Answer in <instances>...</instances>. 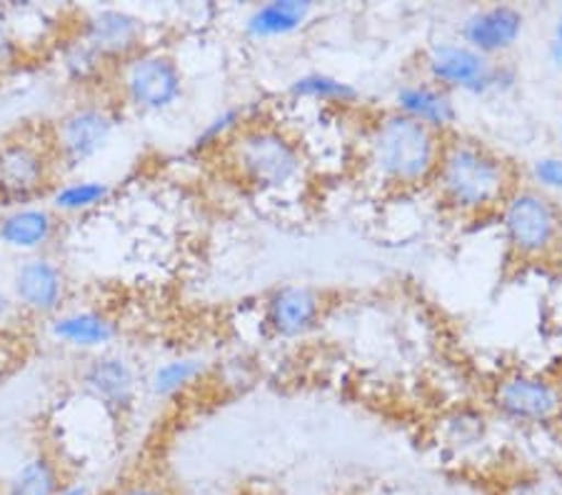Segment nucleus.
I'll use <instances>...</instances> for the list:
<instances>
[{"label": "nucleus", "instance_id": "13", "mask_svg": "<svg viewBox=\"0 0 562 495\" xmlns=\"http://www.w3.org/2000/svg\"><path fill=\"white\" fill-rule=\"evenodd\" d=\"M78 38L108 60H128L143 50L145 21L123 8H98L80 23Z\"/></svg>", "mask_w": 562, "mask_h": 495}, {"label": "nucleus", "instance_id": "30", "mask_svg": "<svg viewBox=\"0 0 562 495\" xmlns=\"http://www.w3.org/2000/svg\"><path fill=\"white\" fill-rule=\"evenodd\" d=\"M56 495H90V491H88L86 483H68L66 488L58 491Z\"/></svg>", "mask_w": 562, "mask_h": 495}, {"label": "nucleus", "instance_id": "14", "mask_svg": "<svg viewBox=\"0 0 562 495\" xmlns=\"http://www.w3.org/2000/svg\"><path fill=\"white\" fill-rule=\"evenodd\" d=\"M83 391L101 403L113 416H125L135 408L140 393V381L135 365L125 356L117 353H98L80 373Z\"/></svg>", "mask_w": 562, "mask_h": 495}, {"label": "nucleus", "instance_id": "19", "mask_svg": "<svg viewBox=\"0 0 562 495\" xmlns=\"http://www.w3.org/2000/svg\"><path fill=\"white\" fill-rule=\"evenodd\" d=\"M288 95L301 103L350 108L360 101V90L350 80L333 76L328 70H307L295 76L288 86Z\"/></svg>", "mask_w": 562, "mask_h": 495}, {"label": "nucleus", "instance_id": "23", "mask_svg": "<svg viewBox=\"0 0 562 495\" xmlns=\"http://www.w3.org/2000/svg\"><path fill=\"white\" fill-rule=\"evenodd\" d=\"M250 121H256L252 108L248 103L240 105H225L223 111L207 119L198 135L193 138V150H211L217 146H228V143L238 135Z\"/></svg>", "mask_w": 562, "mask_h": 495}, {"label": "nucleus", "instance_id": "3", "mask_svg": "<svg viewBox=\"0 0 562 495\" xmlns=\"http://www.w3.org/2000/svg\"><path fill=\"white\" fill-rule=\"evenodd\" d=\"M228 158L243 183L258 193H283L305 176L307 158L301 140L283 125L250 121L228 143Z\"/></svg>", "mask_w": 562, "mask_h": 495}, {"label": "nucleus", "instance_id": "17", "mask_svg": "<svg viewBox=\"0 0 562 495\" xmlns=\"http://www.w3.org/2000/svg\"><path fill=\"white\" fill-rule=\"evenodd\" d=\"M315 13L317 8L305 0H270L250 8L243 18V35L252 43L283 41L305 31Z\"/></svg>", "mask_w": 562, "mask_h": 495}, {"label": "nucleus", "instance_id": "18", "mask_svg": "<svg viewBox=\"0 0 562 495\" xmlns=\"http://www.w3.org/2000/svg\"><path fill=\"white\" fill-rule=\"evenodd\" d=\"M50 338L56 344L90 353H105L117 338V323L103 311H68L53 315L48 326Z\"/></svg>", "mask_w": 562, "mask_h": 495}, {"label": "nucleus", "instance_id": "10", "mask_svg": "<svg viewBox=\"0 0 562 495\" xmlns=\"http://www.w3.org/2000/svg\"><path fill=\"white\" fill-rule=\"evenodd\" d=\"M525 31H528V15L518 5L493 3L477 5L460 18L456 38L470 45L480 56L505 60L507 53L518 48Z\"/></svg>", "mask_w": 562, "mask_h": 495}, {"label": "nucleus", "instance_id": "4", "mask_svg": "<svg viewBox=\"0 0 562 495\" xmlns=\"http://www.w3.org/2000/svg\"><path fill=\"white\" fill-rule=\"evenodd\" d=\"M505 254L518 263H546L562 250V205L555 195L518 183L497 209Z\"/></svg>", "mask_w": 562, "mask_h": 495}, {"label": "nucleus", "instance_id": "21", "mask_svg": "<svg viewBox=\"0 0 562 495\" xmlns=\"http://www.w3.org/2000/svg\"><path fill=\"white\" fill-rule=\"evenodd\" d=\"M66 485L60 463L50 453L38 450L18 465V471L5 483L3 495H56Z\"/></svg>", "mask_w": 562, "mask_h": 495}, {"label": "nucleus", "instance_id": "2", "mask_svg": "<svg viewBox=\"0 0 562 495\" xmlns=\"http://www.w3.org/2000/svg\"><path fill=\"white\" fill-rule=\"evenodd\" d=\"M446 138L387 108L368 125L362 160L380 185L390 191L430 188Z\"/></svg>", "mask_w": 562, "mask_h": 495}, {"label": "nucleus", "instance_id": "31", "mask_svg": "<svg viewBox=\"0 0 562 495\" xmlns=\"http://www.w3.org/2000/svg\"><path fill=\"white\" fill-rule=\"evenodd\" d=\"M13 305H15V301L11 299V295L0 291V320H3V318H8V315H11Z\"/></svg>", "mask_w": 562, "mask_h": 495}, {"label": "nucleus", "instance_id": "16", "mask_svg": "<svg viewBox=\"0 0 562 495\" xmlns=\"http://www.w3.org/2000/svg\"><path fill=\"white\" fill-rule=\"evenodd\" d=\"M58 213L48 205H15L0 218V246L38 256L58 236Z\"/></svg>", "mask_w": 562, "mask_h": 495}, {"label": "nucleus", "instance_id": "9", "mask_svg": "<svg viewBox=\"0 0 562 495\" xmlns=\"http://www.w3.org/2000/svg\"><path fill=\"white\" fill-rule=\"evenodd\" d=\"M328 313V299L321 288L285 283L270 291L262 305V323L278 340H301L321 328Z\"/></svg>", "mask_w": 562, "mask_h": 495}, {"label": "nucleus", "instance_id": "12", "mask_svg": "<svg viewBox=\"0 0 562 495\" xmlns=\"http://www.w3.org/2000/svg\"><path fill=\"white\" fill-rule=\"evenodd\" d=\"M390 108L395 113L405 115V119L442 135V138L456 133L460 121L458 98L420 74L401 80L395 86L393 98H390Z\"/></svg>", "mask_w": 562, "mask_h": 495}, {"label": "nucleus", "instance_id": "24", "mask_svg": "<svg viewBox=\"0 0 562 495\" xmlns=\"http://www.w3.org/2000/svg\"><path fill=\"white\" fill-rule=\"evenodd\" d=\"M60 63H63V70H66V76L72 80V83H88V80H93L98 74H101L105 60L98 56L90 45L76 38V41H70V45L63 48Z\"/></svg>", "mask_w": 562, "mask_h": 495}, {"label": "nucleus", "instance_id": "29", "mask_svg": "<svg viewBox=\"0 0 562 495\" xmlns=\"http://www.w3.org/2000/svg\"><path fill=\"white\" fill-rule=\"evenodd\" d=\"M15 53V43L11 35L5 33L3 25H0V60H8Z\"/></svg>", "mask_w": 562, "mask_h": 495}, {"label": "nucleus", "instance_id": "26", "mask_svg": "<svg viewBox=\"0 0 562 495\" xmlns=\"http://www.w3.org/2000/svg\"><path fill=\"white\" fill-rule=\"evenodd\" d=\"M530 185L548 195H562V153H548L535 158L528 168Z\"/></svg>", "mask_w": 562, "mask_h": 495}, {"label": "nucleus", "instance_id": "15", "mask_svg": "<svg viewBox=\"0 0 562 495\" xmlns=\"http://www.w3.org/2000/svg\"><path fill=\"white\" fill-rule=\"evenodd\" d=\"M66 273L48 256H29L13 273V301L33 315H58L66 301Z\"/></svg>", "mask_w": 562, "mask_h": 495}, {"label": "nucleus", "instance_id": "1", "mask_svg": "<svg viewBox=\"0 0 562 495\" xmlns=\"http://www.w3.org/2000/svg\"><path fill=\"white\" fill-rule=\"evenodd\" d=\"M515 185L518 173L501 150L458 131L442 143L440 164L430 183L435 201L458 218L497 213Z\"/></svg>", "mask_w": 562, "mask_h": 495}, {"label": "nucleus", "instance_id": "28", "mask_svg": "<svg viewBox=\"0 0 562 495\" xmlns=\"http://www.w3.org/2000/svg\"><path fill=\"white\" fill-rule=\"evenodd\" d=\"M550 60L562 70V8L555 25H552V35H550Z\"/></svg>", "mask_w": 562, "mask_h": 495}, {"label": "nucleus", "instance_id": "27", "mask_svg": "<svg viewBox=\"0 0 562 495\" xmlns=\"http://www.w3.org/2000/svg\"><path fill=\"white\" fill-rule=\"evenodd\" d=\"M113 495H178L170 485L160 481H133L117 488Z\"/></svg>", "mask_w": 562, "mask_h": 495}, {"label": "nucleus", "instance_id": "11", "mask_svg": "<svg viewBox=\"0 0 562 495\" xmlns=\"http://www.w3.org/2000/svg\"><path fill=\"white\" fill-rule=\"evenodd\" d=\"M53 156L29 138L0 146V201L31 203L50 188Z\"/></svg>", "mask_w": 562, "mask_h": 495}, {"label": "nucleus", "instance_id": "25", "mask_svg": "<svg viewBox=\"0 0 562 495\" xmlns=\"http://www.w3.org/2000/svg\"><path fill=\"white\" fill-rule=\"evenodd\" d=\"M446 423H448V436L456 446L480 443V440L485 438V430H487L485 416L473 408L456 410Z\"/></svg>", "mask_w": 562, "mask_h": 495}, {"label": "nucleus", "instance_id": "8", "mask_svg": "<svg viewBox=\"0 0 562 495\" xmlns=\"http://www.w3.org/2000/svg\"><path fill=\"white\" fill-rule=\"evenodd\" d=\"M497 416L515 426H548L562 416V389L548 375L510 373L493 389Z\"/></svg>", "mask_w": 562, "mask_h": 495}, {"label": "nucleus", "instance_id": "22", "mask_svg": "<svg viewBox=\"0 0 562 495\" xmlns=\"http://www.w3.org/2000/svg\"><path fill=\"white\" fill-rule=\"evenodd\" d=\"M113 198V185L108 180L80 178L56 185L50 191V209L60 215H78L105 205Z\"/></svg>", "mask_w": 562, "mask_h": 495}, {"label": "nucleus", "instance_id": "32", "mask_svg": "<svg viewBox=\"0 0 562 495\" xmlns=\"http://www.w3.org/2000/svg\"><path fill=\"white\" fill-rule=\"evenodd\" d=\"M560 146H562V121H560Z\"/></svg>", "mask_w": 562, "mask_h": 495}, {"label": "nucleus", "instance_id": "6", "mask_svg": "<svg viewBox=\"0 0 562 495\" xmlns=\"http://www.w3.org/2000/svg\"><path fill=\"white\" fill-rule=\"evenodd\" d=\"M123 101L143 113H166L186 98V74L168 50L143 48L117 70Z\"/></svg>", "mask_w": 562, "mask_h": 495}, {"label": "nucleus", "instance_id": "5", "mask_svg": "<svg viewBox=\"0 0 562 495\" xmlns=\"http://www.w3.org/2000/svg\"><path fill=\"white\" fill-rule=\"evenodd\" d=\"M420 76L446 88L456 98H501L513 93L520 83L518 68L507 60L480 56L458 38L430 43L420 56Z\"/></svg>", "mask_w": 562, "mask_h": 495}, {"label": "nucleus", "instance_id": "7", "mask_svg": "<svg viewBox=\"0 0 562 495\" xmlns=\"http://www.w3.org/2000/svg\"><path fill=\"white\" fill-rule=\"evenodd\" d=\"M117 128L115 113L101 103H78L63 113L53 133V158L76 170L108 148Z\"/></svg>", "mask_w": 562, "mask_h": 495}, {"label": "nucleus", "instance_id": "20", "mask_svg": "<svg viewBox=\"0 0 562 495\" xmlns=\"http://www.w3.org/2000/svg\"><path fill=\"white\" fill-rule=\"evenodd\" d=\"M207 373V360L201 356H173L153 368L148 393L156 401H173L198 385Z\"/></svg>", "mask_w": 562, "mask_h": 495}]
</instances>
